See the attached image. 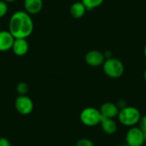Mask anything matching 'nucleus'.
I'll list each match as a JSON object with an SVG mask.
<instances>
[{
    "instance_id": "18",
    "label": "nucleus",
    "mask_w": 146,
    "mask_h": 146,
    "mask_svg": "<svg viewBox=\"0 0 146 146\" xmlns=\"http://www.w3.org/2000/svg\"><path fill=\"white\" fill-rule=\"evenodd\" d=\"M139 127L144 132V133H146V115L141 116L139 121Z\"/></svg>"
},
{
    "instance_id": "24",
    "label": "nucleus",
    "mask_w": 146,
    "mask_h": 146,
    "mask_svg": "<svg viewBox=\"0 0 146 146\" xmlns=\"http://www.w3.org/2000/svg\"><path fill=\"white\" fill-rule=\"evenodd\" d=\"M122 146H128V145H127L126 144V145H122Z\"/></svg>"
},
{
    "instance_id": "11",
    "label": "nucleus",
    "mask_w": 146,
    "mask_h": 146,
    "mask_svg": "<svg viewBox=\"0 0 146 146\" xmlns=\"http://www.w3.org/2000/svg\"><path fill=\"white\" fill-rule=\"evenodd\" d=\"M23 6L25 11L30 15H37L43 9V0H24Z\"/></svg>"
},
{
    "instance_id": "10",
    "label": "nucleus",
    "mask_w": 146,
    "mask_h": 146,
    "mask_svg": "<svg viewBox=\"0 0 146 146\" xmlns=\"http://www.w3.org/2000/svg\"><path fill=\"white\" fill-rule=\"evenodd\" d=\"M15 38L9 33V31L1 30L0 31V51L4 52L12 49Z\"/></svg>"
},
{
    "instance_id": "3",
    "label": "nucleus",
    "mask_w": 146,
    "mask_h": 146,
    "mask_svg": "<svg viewBox=\"0 0 146 146\" xmlns=\"http://www.w3.org/2000/svg\"><path fill=\"white\" fill-rule=\"evenodd\" d=\"M103 70L108 77L117 79L122 76L125 68L123 63L119 59L110 57L107 58L103 63Z\"/></svg>"
},
{
    "instance_id": "15",
    "label": "nucleus",
    "mask_w": 146,
    "mask_h": 146,
    "mask_svg": "<svg viewBox=\"0 0 146 146\" xmlns=\"http://www.w3.org/2000/svg\"><path fill=\"white\" fill-rule=\"evenodd\" d=\"M29 91V86L26 82H19L16 86V92L19 95H27Z\"/></svg>"
},
{
    "instance_id": "9",
    "label": "nucleus",
    "mask_w": 146,
    "mask_h": 146,
    "mask_svg": "<svg viewBox=\"0 0 146 146\" xmlns=\"http://www.w3.org/2000/svg\"><path fill=\"white\" fill-rule=\"evenodd\" d=\"M12 51L17 56H24L29 50V44L27 38H15Z\"/></svg>"
},
{
    "instance_id": "17",
    "label": "nucleus",
    "mask_w": 146,
    "mask_h": 146,
    "mask_svg": "<svg viewBox=\"0 0 146 146\" xmlns=\"http://www.w3.org/2000/svg\"><path fill=\"white\" fill-rule=\"evenodd\" d=\"M75 146H94V143L89 139H80L76 142Z\"/></svg>"
},
{
    "instance_id": "7",
    "label": "nucleus",
    "mask_w": 146,
    "mask_h": 146,
    "mask_svg": "<svg viewBox=\"0 0 146 146\" xmlns=\"http://www.w3.org/2000/svg\"><path fill=\"white\" fill-rule=\"evenodd\" d=\"M85 61L86 64H88L91 67H98L103 65V63L105 61V56L101 51L92 50L86 54Z\"/></svg>"
},
{
    "instance_id": "22",
    "label": "nucleus",
    "mask_w": 146,
    "mask_h": 146,
    "mask_svg": "<svg viewBox=\"0 0 146 146\" xmlns=\"http://www.w3.org/2000/svg\"><path fill=\"white\" fill-rule=\"evenodd\" d=\"M145 56H146V44H145Z\"/></svg>"
},
{
    "instance_id": "21",
    "label": "nucleus",
    "mask_w": 146,
    "mask_h": 146,
    "mask_svg": "<svg viewBox=\"0 0 146 146\" xmlns=\"http://www.w3.org/2000/svg\"><path fill=\"white\" fill-rule=\"evenodd\" d=\"M144 78H145V80L146 81V69L145 70V73H144Z\"/></svg>"
},
{
    "instance_id": "6",
    "label": "nucleus",
    "mask_w": 146,
    "mask_h": 146,
    "mask_svg": "<svg viewBox=\"0 0 146 146\" xmlns=\"http://www.w3.org/2000/svg\"><path fill=\"white\" fill-rule=\"evenodd\" d=\"M16 111L22 115H27L33 110V102L27 95H19L15 101Z\"/></svg>"
},
{
    "instance_id": "5",
    "label": "nucleus",
    "mask_w": 146,
    "mask_h": 146,
    "mask_svg": "<svg viewBox=\"0 0 146 146\" xmlns=\"http://www.w3.org/2000/svg\"><path fill=\"white\" fill-rule=\"evenodd\" d=\"M126 144L128 146H143L145 144V133L138 127H131L126 134Z\"/></svg>"
},
{
    "instance_id": "19",
    "label": "nucleus",
    "mask_w": 146,
    "mask_h": 146,
    "mask_svg": "<svg viewBox=\"0 0 146 146\" xmlns=\"http://www.w3.org/2000/svg\"><path fill=\"white\" fill-rule=\"evenodd\" d=\"M0 146H12L9 140L6 138L1 137L0 138Z\"/></svg>"
},
{
    "instance_id": "13",
    "label": "nucleus",
    "mask_w": 146,
    "mask_h": 146,
    "mask_svg": "<svg viewBox=\"0 0 146 146\" xmlns=\"http://www.w3.org/2000/svg\"><path fill=\"white\" fill-rule=\"evenodd\" d=\"M86 10H87L86 8L80 1V2H75L70 6L69 13L73 18L79 19V18H81L82 16H84Z\"/></svg>"
},
{
    "instance_id": "1",
    "label": "nucleus",
    "mask_w": 146,
    "mask_h": 146,
    "mask_svg": "<svg viewBox=\"0 0 146 146\" xmlns=\"http://www.w3.org/2000/svg\"><path fill=\"white\" fill-rule=\"evenodd\" d=\"M33 21L25 10L15 11L9 19V31L15 38H27L33 33Z\"/></svg>"
},
{
    "instance_id": "25",
    "label": "nucleus",
    "mask_w": 146,
    "mask_h": 146,
    "mask_svg": "<svg viewBox=\"0 0 146 146\" xmlns=\"http://www.w3.org/2000/svg\"><path fill=\"white\" fill-rule=\"evenodd\" d=\"M0 31H1V25H0Z\"/></svg>"
},
{
    "instance_id": "2",
    "label": "nucleus",
    "mask_w": 146,
    "mask_h": 146,
    "mask_svg": "<svg viewBox=\"0 0 146 146\" xmlns=\"http://www.w3.org/2000/svg\"><path fill=\"white\" fill-rule=\"evenodd\" d=\"M117 117L123 126L131 127L139 124L141 118V113L133 106H126L120 110Z\"/></svg>"
},
{
    "instance_id": "20",
    "label": "nucleus",
    "mask_w": 146,
    "mask_h": 146,
    "mask_svg": "<svg viewBox=\"0 0 146 146\" xmlns=\"http://www.w3.org/2000/svg\"><path fill=\"white\" fill-rule=\"evenodd\" d=\"M3 1H4V2H6L7 3H13V2H15V1H16V0H3Z\"/></svg>"
},
{
    "instance_id": "12",
    "label": "nucleus",
    "mask_w": 146,
    "mask_h": 146,
    "mask_svg": "<svg viewBox=\"0 0 146 146\" xmlns=\"http://www.w3.org/2000/svg\"><path fill=\"white\" fill-rule=\"evenodd\" d=\"M100 126L104 133L109 135H112L117 131V124L114 121V119L103 117L100 122Z\"/></svg>"
},
{
    "instance_id": "8",
    "label": "nucleus",
    "mask_w": 146,
    "mask_h": 146,
    "mask_svg": "<svg viewBox=\"0 0 146 146\" xmlns=\"http://www.w3.org/2000/svg\"><path fill=\"white\" fill-rule=\"evenodd\" d=\"M99 111L102 115V117L114 119L118 116L120 109L118 108L117 104L111 102H107L102 104Z\"/></svg>"
},
{
    "instance_id": "16",
    "label": "nucleus",
    "mask_w": 146,
    "mask_h": 146,
    "mask_svg": "<svg viewBox=\"0 0 146 146\" xmlns=\"http://www.w3.org/2000/svg\"><path fill=\"white\" fill-rule=\"evenodd\" d=\"M8 9V3L3 0H0V19L6 15Z\"/></svg>"
},
{
    "instance_id": "14",
    "label": "nucleus",
    "mask_w": 146,
    "mask_h": 146,
    "mask_svg": "<svg viewBox=\"0 0 146 146\" xmlns=\"http://www.w3.org/2000/svg\"><path fill=\"white\" fill-rule=\"evenodd\" d=\"M81 2L87 10H92L99 7L104 3V0H81Z\"/></svg>"
},
{
    "instance_id": "23",
    "label": "nucleus",
    "mask_w": 146,
    "mask_h": 146,
    "mask_svg": "<svg viewBox=\"0 0 146 146\" xmlns=\"http://www.w3.org/2000/svg\"><path fill=\"white\" fill-rule=\"evenodd\" d=\"M145 143H146V133L145 134Z\"/></svg>"
},
{
    "instance_id": "4",
    "label": "nucleus",
    "mask_w": 146,
    "mask_h": 146,
    "mask_svg": "<svg viewBox=\"0 0 146 146\" xmlns=\"http://www.w3.org/2000/svg\"><path fill=\"white\" fill-rule=\"evenodd\" d=\"M102 118L99 110L93 107L85 108L80 115V121L87 127H95L100 124Z\"/></svg>"
}]
</instances>
